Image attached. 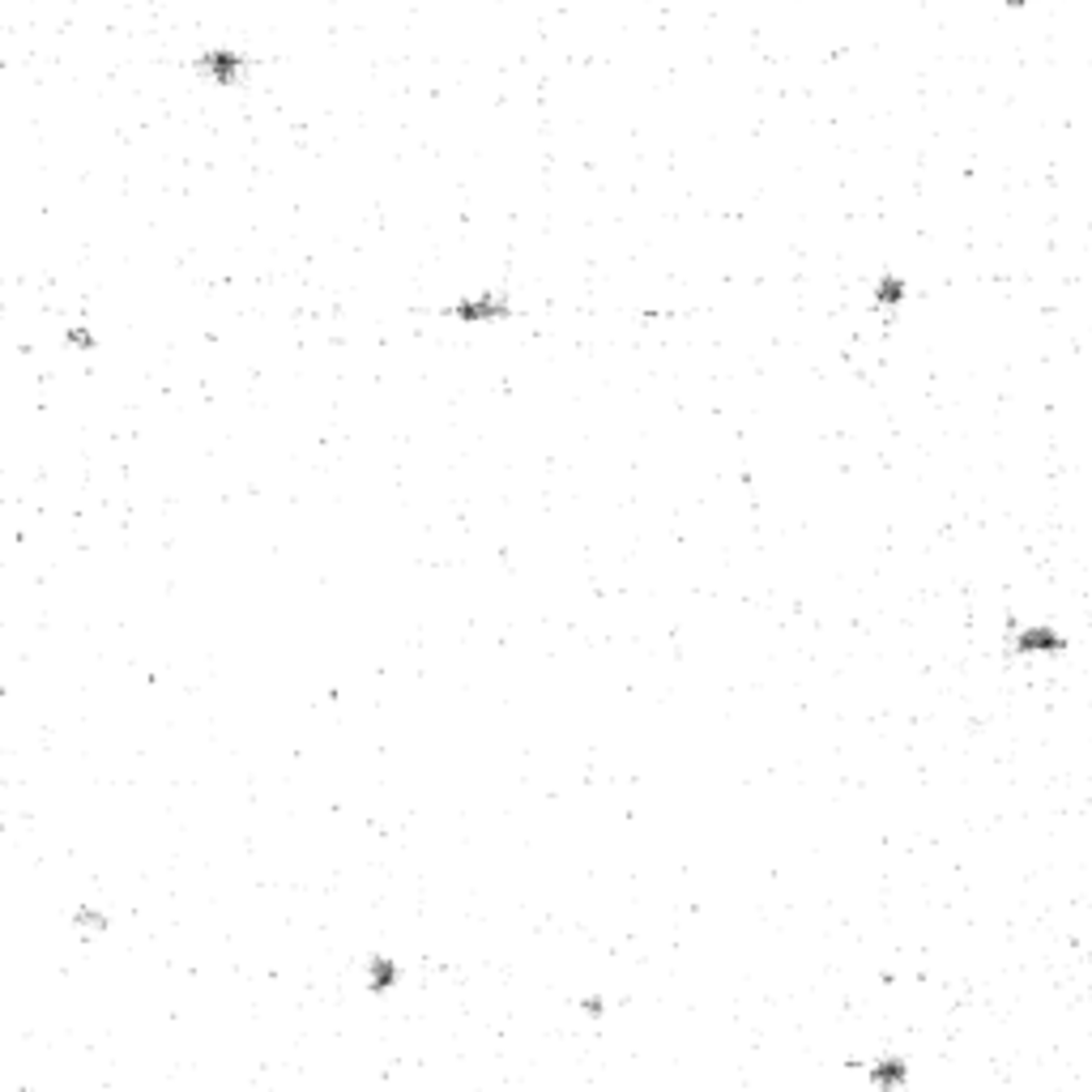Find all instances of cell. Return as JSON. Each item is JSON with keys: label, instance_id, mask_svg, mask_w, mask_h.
Masks as SVG:
<instances>
[{"label": "cell", "instance_id": "cell-1", "mask_svg": "<svg viewBox=\"0 0 1092 1092\" xmlns=\"http://www.w3.org/2000/svg\"><path fill=\"white\" fill-rule=\"evenodd\" d=\"M508 312H512L508 295H470V299L449 308V316H457V321H495V316H508Z\"/></svg>", "mask_w": 1092, "mask_h": 1092}, {"label": "cell", "instance_id": "cell-2", "mask_svg": "<svg viewBox=\"0 0 1092 1092\" xmlns=\"http://www.w3.org/2000/svg\"><path fill=\"white\" fill-rule=\"evenodd\" d=\"M201 69H214V74H218V82H231V78H235V69H240V61H235V56H227V61H223V56H206V61H201Z\"/></svg>", "mask_w": 1092, "mask_h": 1092}, {"label": "cell", "instance_id": "cell-3", "mask_svg": "<svg viewBox=\"0 0 1092 1092\" xmlns=\"http://www.w3.org/2000/svg\"><path fill=\"white\" fill-rule=\"evenodd\" d=\"M393 981H397V968H393L385 956H376V964H372V985H376V990H389Z\"/></svg>", "mask_w": 1092, "mask_h": 1092}, {"label": "cell", "instance_id": "cell-4", "mask_svg": "<svg viewBox=\"0 0 1092 1092\" xmlns=\"http://www.w3.org/2000/svg\"><path fill=\"white\" fill-rule=\"evenodd\" d=\"M69 342H74V346H82V351H86V346H95L86 329H69Z\"/></svg>", "mask_w": 1092, "mask_h": 1092}, {"label": "cell", "instance_id": "cell-5", "mask_svg": "<svg viewBox=\"0 0 1092 1092\" xmlns=\"http://www.w3.org/2000/svg\"><path fill=\"white\" fill-rule=\"evenodd\" d=\"M896 295H900V287H896V282H883V291H879V299H883V304H892V299H896Z\"/></svg>", "mask_w": 1092, "mask_h": 1092}, {"label": "cell", "instance_id": "cell-6", "mask_svg": "<svg viewBox=\"0 0 1092 1092\" xmlns=\"http://www.w3.org/2000/svg\"><path fill=\"white\" fill-rule=\"evenodd\" d=\"M78 917H82V926H103V917H99V913H91V909H82Z\"/></svg>", "mask_w": 1092, "mask_h": 1092}]
</instances>
